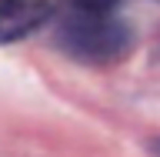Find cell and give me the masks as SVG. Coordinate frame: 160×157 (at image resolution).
Here are the masks:
<instances>
[{"label": "cell", "instance_id": "cell-1", "mask_svg": "<svg viewBox=\"0 0 160 157\" xmlns=\"http://www.w3.org/2000/svg\"><path fill=\"white\" fill-rule=\"evenodd\" d=\"M60 44L67 47L70 57L83 64H113L123 57L130 47V27L123 20L93 10H80L77 17H70L60 30Z\"/></svg>", "mask_w": 160, "mask_h": 157}, {"label": "cell", "instance_id": "cell-2", "mask_svg": "<svg viewBox=\"0 0 160 157\" xmlns=\"http://www.w3.org/2000/svg\"><path fill=\"white\" fill-rule=\"evenodd\" d=\"M50 13V3H10L0 0V44L27 37L30 30H37Z\"/></svg>", "mask_w": 160, "mask_h": 157}, {"label": "cell", "instance_id": "cell-3", "mask_svg": "<svg viewBox=\"0 0 160 157\" xmlns=\"http://www.w3.org/2000/svg\"><path fill=\"white\" fill-rule=\"evenodd\" d=\"M80 10H93V13H107V10H113V3L117 0H73Z\"/></svg>", "mask_w": 160, "mask_h": 157}, {"label": "cell", "instance_id": "cell-4", "mask_svg": "<svg viewBox=\"0 0 160 157\" xmlns=\"http://www.w3.org/2000/svg\"><path fill=\"white\" fill-rule=\"evenodd\" d=\"M10 3H47V0H10Z\"/></svg>", "mask_w": 160, "mask_h": 157}, {"label": "cell", "instance_id": "cell-5", "mask_svg": "<svg viewBox=\"0 0 160 157\" xmlns=\"http://www.w3.org/2000/svg\"><path fill=\"white\" fill-rule=\"evenodd\" d=\"M157 150H160V147H157Z\"/></svg>", "mask_w": 160, "mask_h": 157}]
</instances>
